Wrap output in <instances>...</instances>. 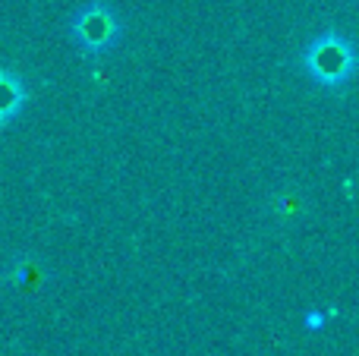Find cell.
<instances>
[{
    "label": "cell",
    "instance_id": "7a4b0ae2",
    "mask_svg": "<svg viewBox=\"0 0 359 356\" xmlns=\"http://www.w3.org/2000/svg\"><path fill=\"white\" fill-rule=\"evenodd\" d=\"M73 35H76V41H79V48L92 50V54H101V50L111 48L120 35L117 16H114V10L104 4H88L86 10L76 16Z\"/></svg>",
    "mask_w": 359,
    "mask_h": 356
},
{
    "label": "cell",
    "instance_id": "3957f363",
    "mask_svg": "<svg viewBox=\"0 0 359 356\" xmlns=\"http://www.w3.org/2000/svg\"><path fill=\"white\" fill-rule=\"evenodd\" d=\"M22 101H25V88L19 82V76L10 73V69H0V123H10L22 111Z\"/></svg>",
    "mask_w": 359,
    "mask_h": 356
},
{
    "label": "cell",
    "instance_id": "6da1fadb",
    "mask_svg": "<svg viewBox=\"0 0 359 356\" xmlns=\"http://www.w3.org/2000/svg\"><path fill=\"white\" fill-rule=\"evenodd\" d=\"M306 69L316 82L322 85H344L353 76V48L344 35L337 32H325L306 50Z\"/></svg>",
    "mask_w": 359,
    "mask_h": 356
},
{
    "label": "cell",
    "instance_id": "277c9868",
    "mask_svg": "<svg viewBox=\"0 0 359 356\" xmlns=\"http://www.w3.org/2000/svg\"><path fill=\"white\" fill-rule=\"evenodd\" d=\"M322 322H325V315H322V313L306 315V328H322Z\"/></svg>",
    "mask_w": 359,
    "mask_h": 356
}]
</instances>
